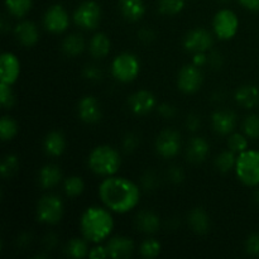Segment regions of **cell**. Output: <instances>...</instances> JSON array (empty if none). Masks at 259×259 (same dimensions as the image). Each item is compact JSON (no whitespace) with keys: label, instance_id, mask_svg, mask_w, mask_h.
I'll return each instance as SVG.
<instances>
[{"label":"cell","instance_id":"cell-1","mask_svg":"<svg viewBox=\"0 0 259 259\" xmlns=\"http://www.w3.org/2000/svg\"><path fill=\"white\" fill-rule=\"evenodd\" d=\"M99 197L109 210L125 214L138 205L141 189L128 179L109 176L99 186Z\"/></svg>","mask_w":259,"mask_h":259},{"label":"cell","instance_id":"cell-2","mask_svg":"<svg viewBox=\"0 0 259 259\" xmlns=\"http://www.w3.org/2000/svg\"><path fill=\"white\" fill-rule=\"evenodd\" d=\"M80 228L85 239L93 243H100L113 232L114 219L104 207L91 206L83 211Z\"/></svg>","mask_w":259,"mask_h":259},{"label":"cell","instance_id":"cell-3","mask_svg":"<svg viewBox=\"0 0 259 259\" xmlns=\"http://www.w3.org/2000/svg\"><path fill=\"white\" fill-rule=\"evenodd\" d=\"M88 164L94 174L104 177L114 176L121 166V157L113 147L99 146L89 154Z\"/></svg>","mask_w":259,"mask_h":259},{"label":"cell","instance_id":"cell-4","mask_svg":"<svg viewBox=\"0 0 259 259\" xmlns=\"http://www.w3.org/2000/svg\"><path fill=\"white\" fill-rule=\"evenodd\" d=\"M235 174L245 186H259V151L247 149L238 154Z\"/></svg>","mask_w":259,"mask_h":259},{"label":"cell","instance_id":"cell-5","mask_svg":"<svg viewBox=\"0 0 259 259\" xmlns=\"http://www.w3.org/2000/svg\"><path fill=\"white\" fill-rule=\"evenodd\" d=\"M139 71L141 62L134 53H120L111 62V73L120 82H132L139 75Z\"/></svg>","mask_w":259,"mask_h":259},{"label":"cell","instance_id":"cell-6","mask_svg":"<svg viewBox=\"0 0 259 259\" xmlns=\"http://www.w3.org/2000/svg\"><path fill=\"white\" fill-rule=\"evenodd\" d=\"M63 217V201L55 194L45 195L38 201L37 218L40 223L48 225L57 224Z\"/></svg>","mask_w":259,"mask_h":259},{"label":"cell","instance_id":"cell-7","mask_svg":"<svg viewBox=\"0 0 259 259\" xmlns=\"http://www.w3.org/2000/svg\"><path fill=\"white\" fill-rule=\"evenodd\" d=\"M101 20V8L94 0L83 2L77 7L73 13V22L80 28L86 30H93L98 28Z\"/></svg>","mask_w":259,"mask_h":259},{"label":"cell","instance_id":"cell-8","mask_svg":"<svg viewBox=\"0 0 259 259\" xmlns=\"http://www.w3.org/2000/svg\"><path fill=\"white\" fill-rule=\"evenodd\" d=\"M212 28L217 37L220 39L228 40L232 39L238 32L239 28V20H238L237 14L233 10L223 9L217 13L212 20Z\"/></svg>","mask_w":259,"mask_h":259},{"label":"cell","instance_id":"cell-9","mask_svg":"<svg viewBox=\"0 0 259 259\" xmlns=\"http://www.w3.org/2000/svg\"><path fill=\"white\" fill-rule=\"evenodd\" d=\"M182 147L181 136L175 129H164L156 139V151L163 158L169 159L180 153Z\"/></svg>","mask_w":259,"mask_h":259},{"label":"cell","instance_id":"cell-10","mask_svg":"<svg viewBox=\"0 0 259 259\" xmlns=\"http://www.w3.org/2000/svg\"><path fill=\"white\" fill-rule=\"evenodd\" d=\"M204 82V75L200 67L191 63L180 70L177 76V86L185 94H194L201 88Z\"/></svg>","mask_w":259,"mask_h":259},{"label":"cell","instance_id":"cell-11","mask_svg":"<svg viewBox=\"0 0 259 259\" xmlns=\"http://www.w3.org/2000/svg\"><path fill=\"white\" fill-rule=\"evenodd\" d=\"M43 24L48 32L53 34H61L65 32L70 25V17L62 5H52L45 13Z\"/></svg>","mask_w":259,"mask_h":259},{"label":"cell","instance_id":"cell-12","mask_svg":"<svg viewBox=\"0 0 259 259\" xmlns=\"http://www.w3.org/2000/svg\"><path fill=\"white\" fill-rule=\"evenodd\" d=\"M212 45H214L212 34L204 28L192 29L185 35L184 47L191 53L207 52L211 50Z\"/></svg>","mask_w":259,"mask_h":259},{"label":"cell","instance_id":"cell-13","mask_svg":"<svg viewBox=\"0 0 259 259\" xmlns=\"http://www.w3.org/2000/svg\"><path fill=\"white\" fill-rule=\"evenodd\" d=\"M129 109L134 115L143 116L151 113L154 108H157L156 98L148 90L136 91L133 95L129 96L128 100Z\"/></svg>","mask_w":259,"mask_h":259},{"label":"cell","instance_id":"cell-14","mask_svg":"<svg viewBox=\"0 0 259 259\" xmlns=\"http://www.w3.org/2000/svg\"><path fill=\"white\" fill-rule=\"evenodd\" d=\"M77 113L81 120L88 124L99 123L103 116L100 103L94 96H83L78 101Z\"/></svg>","mask_w":259,"mask_h":259},{"label":"cell","instance_id":"cell-15","mask_svg":"<svg viewBox=\"0 0 259 259\" xmlns=\"http://www.w3.org/2000/svg\"><path fill=\"white\" fill-rule=\"evenodd\" d=\"M211 124L218 134H222V136L232 134L237 126V115L232 110L220 109L212 113Z\"/></svg>","mask_w":259,"mask_h":259},{"label":"cell","instance_id":"cell-16","mask_svg":"<svg viewBox=\"0 0 259 259\" xmlns=\"http://www.w3.org/2000/svg\"><path fill=\"white\" fill-rule=\"evenodd\" d=\"M2 82L13 85L18 80L20 73V62L14 53L4 52L0 57Z\"/></svg>","mask_w":259,"mask_h":259},{"label":"cell","instance_id":"cell-17","mask_svg":"<svg viewBox=\"0 0 259 259\" xmlns=\"http://www.w3.org/2000/svg\"><path fill=\"white\" fill-rule=\"evenodd\" d=\"M14 35L20 45L32 47L39 39V30L35 23L30 20H23L14 27Z\"/></svg>","mask_w":259,"mask_h":259},{"label":"cell","instance_id":"cell-18","mask_svg":"<svg viewBox=\"0 0 259 259\" xmlns=\"http://www.w3.org/2000/svg\"><path fill=\"white\" fill-rule=\"evenodd\" d=\"M210 146L202 137H194L190 139L186 148V157L191 163H202L207 158Z\"/></svg>","mask_w":259,"mask_h":259},{"label":"cell","instance_id":"cell-19","mask_svg":"<svg viewBox=\"0 0 259 259\" xmlns=\"http://www.w3.org/2000/svg\"><path fill=\"white\" fill-rule=\"evenodd\" d=\"M106 249L111 258H128L133 254L134 243L128 237H114L108 242Z\"/></svg>","mask_w":259,"mask_h":259},{"label":"cell","instance_id":"cell-20","mask_svg":"<svg viewBox=\"0 0 259 259\" xmlns=\"http://www.w3.org/2000/svg\"><path fill=\"white\" fill-rule=\"evenodd\" d=\"M187 223L195 233L201 235L206 234L211 228V220H210L209 214L202 207L192 209L187 217Z\"/></svg>","mask_w":259,"mask_h":259},{"label":"cell","instance_id":"cell-21","mask_svg":"<svg viewBox=\"0 0 259 259\" xmlns=\"http://www.w3.org/2000/svg\"><path fill=\"white\" fill-rule=\"evenodd\" d=\"M161 218L151 210H143L136 218V225L138 230L146 234H154L161 229Z\"/></svg>","mask_w":259,"mask_h":259},{"label":"cell","instance_id":"cell-22","mask_svg":"<svg viewBox=\"0 0 259 259\" xmlns=\"http://www.w3.org/2000/svg\"><path fill=\"white\" fill-rule=\"evenodd\" d=\"M43 147L48 156L60 157L66 149V139L62 132L52 131L45 137Z\"/></svg>","mask_w":259,"mask_h":259},{"label":"cell","instance_id":"cell-23","mask_svg":"<svg viewBox=\"0 0 259 259\" xmlns=\"http://www.w3.org/2000/svg\"><path fill=\"white\" fill-rule=\"evenodd\" d=\"M235 101L245 109H253L259 103V89L255 85H243L235 91Z\"/></svg>","mask_w":259,"mask_h":259},{"label":"cell","instance_id":"cell-24","mask_svg":"<svg viewBox=\"0 0 259 259\" xmlns=\"http://www.w3.org/2000/svg\"><path fill=\"white\" fill-rule=\"evenodd\" d=\"M119 8L129 22H138L146 13V5L143 0H119Z\"/></svg>","mask_w":259,"mask_h":259},{"label":"cell","instance_id":"cell-25","mask_svg":"<svg viewBox=\"0 0 259 259\" xmlns=\"http://www.w3.org/2000/svg\"><path fill=\"white\" fill-rule=\"evenodd\" d=\"M111 50V42L105 33H96L89 42V52L94 58H104Z\"/></svg>","mask_w":259,"mask_h":259},{"label":"cell","instance_id":"cell-26","mask_svg":"<svg viewBox=\"0 0 259 259\" xmlns=\"http://www.w3.org/2000/svg\"><path fill=\"white\" fill-rule=\"evenodd\" d=\"M61 179H62V172H61L60 167L56 166V164L45 166L39 171V176H38L40 187L46 190L57 186L61 182Z\"/></svg>","mask_w":259,"mask_h":259},{"label":"cell","instance_id":"cell-27","mask_svg":"<svg viewBox=\"0 0 259 259\" xmlns=\"http://www.w3.org/2000/svg\"><path fill=\"white\" fill-rule=\"evenodd\" d=\"M86 47L85 39L78 33H72L68 34L67 37L63 39L62 42V51L65 55L70 56V57H76V56L81 55Z\"/></svg>","mask_w":259,"mask_h":259},{"label":"cell","instance_id":"cell-28","mask_svg":"<svg viewBox=\"0 0 259 259\" xmlns=\"http://www.w3.org/2000/svg\"><path fill=\"white\" fill-rule=\"evenodd\" d=\"M237 153H234L233 151H224L222 153H219L215 158V167H217L218 171L220 174H228V172L232 171L233 168H235V164H237V158L235 156Z\"/></svg>","mask_w":259,"mask_h":259},{"label":"cell","instance_id":"cell-29","mask_svg":"<svg viewBox=\"0 0 259 259\" xmlns=\"http://www.w3.org/2000/svg\"><path fill=\"white\" fill-rule=\"evenodd\" d=\"M33 0H5V7L10 15L15 18H23L32 9Z\"/></svg>","mask_w":259,"mask_h":259},{"label":"cell","instance_id":"cell-30","mask_svg":"<svg viewBox=\"0 0 259 259\" xmlns=\"http://www.w3.org/2000/svg\"><path fill=\"white\" fill-rule=\"evenodd\" d=\"M65 252L68 257L83 258L89 254L88 243L81 238H73L66 244Z\"/></svg>","mask_w":259,"mask_h":259},{"label":"cell","instance_id":"cell-31","mask_svg":"<svg viewBox=\"0 0 259 259\" xmlns=\"http://www.w3.org/2000/svg\"><path fill=\"white\" fill-rule=\"evenodd\" d=\"M85 190V182L80 176H70L63 182V191L68 197H77Z\"/></svg>","mask_w":259,"mask_h":259},{"label":"cell","instance_id":"cell-32","mask_svg":"<svg viewBox=\"0 0 259 259\" xmlns=\"http://www.w3.org/2000/svg\"><path fill=\"white\" fill-rule=\"evenodd\" d=\"M19 164L20 162L17 154H7V156L3 158L2 167H0L2 176L4 177V179H10V177H13L17 174L18 168H19Z\"/></svg>","mask_w":259,"mask_h":259},{"label":"cell","instance_id":"cell-33","mask_svg":"<svg viewBox=\"0 0 259 259\" xmlns=\"http://www.w3.org/2000/svg\"><path fill=\"white\" fill-rule=\"evenodd\" d=\"M18 133V124L10 116H3L0 120V137L4 142L12 141Z\"/></svg>","mask_w":259,"mask_h":259},{"label":"cell","instance_id":"cell-34","mask_svg":"<svg viewBox=\"0 0 259 259\" xmlns=\"http://www.w3.org/2000/svg\"><path fill=\"white\" fill-rule=\"evenodd\" d=\"M161 250H162L161 243H159L157 239H153V238H149V239H146L144 242H142L141 247H139V253H141L142 257L144 258L158 257Z\"/></svg>","mask_w":259,"mask_h":259},{"label":"cell","instance_id":"cell-35","mask_svg":"<svg viewBox=\"0 0 259 259\" xmlns=\"http://www.w3.org/2000/svg\"><path fill=\"white\" fill-rule=\"evenodd\" d=\"M185 8V0H159L158 10L164 15L179 14Z\"/></svg>","mask_w":259,"mask_h":259},{"label":"cell","instance_id":"cell-36","mask_svg":"<svg viewBox=\"0 0 259 259\" xmlns=\"http://www.w3.org/2000/svg\"><path fill=\"white\" fill-rule=\"evenodd\" d=\"M228 147L234 153H242L248 149L247 136L242 133H232L228 138Z\"/></svg>","mask_w":259,"mask_h":259},{"label":"cell","instance_id":"cell-37","mask_svg":"<svg viewBox=\"0 0 259 259\" xmlns=\"http://www.w3.org/2000/svg\"><path fill=\"white\" fill-rule=\"evenodd\" d=\"M243 132L248 138H259V115L250 114L243 121Z\"/></svg>","mask_w":259,"mask_h":259},{"label":"cell","instance_id":"cell-38","mask_svg":"<svg viewBox=\"0 0 259 259\" xmlns=\"http://www.w3.org/2000/svg\"><path fill=\"white\" fill-rule=\"evenodd\" d=\"M159 185V177L157 176L156 172L146 171L141 176V187L144 191H154Z\"/></svg>","mask_w":259,"mask_h":259},{"label":"cell","instance_id":"cell-39","mask_svg":"<svg viewBox=\"0 0 259 259\" xmlns=\"http://www.w3.org/2000/svg\"><path fill=\"white\" fill-rule=\"evenodd\" d=\"M0 103L4 109H12L15 103V96L12 90V85L2 82L0 83Z\"/></svg>","mask_w":259,"mask_h":259},{"label":"cell","instance_id":"cell-40","mask_svg":"<svg viewBox=\"0 0 259 259\" xmlns=\"http://www.w3.org/2000/svg\"><path fill=\"white\" fill-rule=\"evenodd\" d=\"M82 76L86 81H89V82L96 83V82H100V81L103 80L104 73H103V70H101L99 66L88 65L83 67Z\"/></svg>","mask_w":259,"mask_h":259},{"label":"cell","instance_id":"cell-41","mask_svg":"<svg viewBox=\"0 0 259 259\" xmlns=\"http://www.w3.org/2000/svg\"><path fill=\"white\" fill-rule=\"evenodd\" d=\"M141 143V139H139L138 134L133 133V132H129L125 136L123 137V141H121V146H123V151L126 153H132V152L136 151L139 147Z\"/></svg>","mask_w":259,"mask_h":259},{"label":"cell","instance_id":"cell-42","mask_svg":"<svg viewBox=\"0 0 259 259\" xmlns=\"http://www.w3.org/2000/svg\"><path fill=\"white\" fill-rule=\"evenodd\" d=\"M167 180L174 185H180L185 180V172L180 166H171L167 169Z\"/></svg>","mask_w":259,"mask_h":259},{"label":"cell","instance_id":"cell-43","mask_svg":"<svg viewBox=\"0 0 259 259\" xmlns=\"http://www.w3.org/2000/svg\"><path fill=\"white\" fill-rule=\"evenodd\" d=\"M245 250L250 255H259V233H253L247 238Z\"/></svg>","mask_w":259,"mask_h":259},{"label":"cell","instance_id":"cell-44","mask_svg":"<svg viewBox=\"0 0 259 259\" xmlns=\"http://www.w3.org/2000/svg\"><path fill=\"white\" fill-rule=\"evenodd\" d=\"M207 65L210 66L211 70H220L224 65V57L218 51H210V53L207 55Z\"/></svg>","mask_w":259,"mask_h":259},{"label":"cell","instance_id":"cell-45","mask_svg":"<svg viewBox=\"0 0 259 259\" xmlns=\"http://www.w3.org/2000/svg\"><path fill=\"white\" fill-rule=\"evenodd\" d=\"M157 111L159 115L164 119H174L176 116L177 110L172 104L169 103H162L157 106Z\"/></svg>","mask_w":259,"mask_h":259},{"label":"cell","instance_id":"cell-46","mask_svg":"<svg viewBox=\"0 0 259 259\" xmlns=\"http://www.w3.org/2000/svg\"><path fill=\"white\" fill-rule=\"evenodd\" d=\"M201 116L199 114H189L186 118V128L189 129L190 132H197L200 128H201Z\"/></svg>","mask_w":259,"mask_h":259},{"label":"cell","instance_id":"cell-47","mask_svg":"<svg viewBox=\"0 0 259 259\" xmlns=\"http://www.w3.org/2000/svg\"><path fill=\"white\" fill-rule=\"evenodd\" d=\"M138 39L143 43H152L156 39V32L152 28L144 27L138 30Z\"/></svg>","mask_w":259,"mask_h":259},{"label":"cell","instance_id":"cell-48","mask_svg":"<svg viewBox=\"0 0 259 259\" xmlns=\"http://www.w3.org/2000/svg\"><path fill=\"white\" fill-rule=\"evenodd\" d=\"M58 244V237L55 233L50 232L43 237V245H45L46 250H52L57 247Z\"/></svg>","mask_w":259,"mask_h":259},{"label":"cell","instance_id":"cell-49","mask_svg":"<svg viewBox=\"0 0 259 259\" xmlns=\"http://www.w3.org/2000/svg\"><path fill=\"white\" fill-rule=\"evenodd\" d=\"M89 257L93 259H104L109 257V253L106 247H95L89 252Z\"/></svg>","mask_w":259,"mask_h":259},{"label":"cell","instance_id":"cell-50","mask_svg":"<svg viewBox=\"0 0 259 259\" xmlns=\"http://www.w3.org/2000/svg\"><path fill=\"white\" fill-rule=\"evenodd\" d=\"M32 234H30V233H28V232H25V233H22V234L19 235V237H18V239H17V245L19 248H27L28 245L30 244V243H32Z\"/></svg>","mask_w":259,"mask_h":259},{"label":"cell","instance_id":"cell-51","mask_svg":"<svg viewBox=\"0 0 259 259\" xmlns=\"http://www.w3.org/2000/svg\"><path fill=\"white\" fill-rule=\"evenodd\" d=\"M192 63H194V65H196L197 67H202L204 65H207L206 52L194 53V60H192Z\"/></svg>","mask_w":259,"mask_h":259},{"label":"cell","instance_id":"cell-52","mask_svg":"<svg viewBox=\"0 0 259 259\" xmlns=\"http://www.w3.org/2000/svg\"><path fill=\"white\" fill-rule=\"evenodd\" d=\"M239 3L250 12H259V0H239Z\"/></svg>","mask_w":259,"mask_h":259},{"label":"cell","instance_id":"cell-53","mask_svg":"<svg viewBox=\"0 0 259 259\" xmlns=\"http://www.w3.org/2000/svg\"><path fill=\"white\" fill-rule=\"evenodd\" d=\"M224 100H225L224 91L218 90V91H214V93L211 94V101H214V103H223Z\"/></svg>","mask_w":259,"mask_h":259},{"label":"cell","instance_id":"cell-54","mask_svg":"<svg viewBox=\"0 0 259 259\" xmlns=\"http://www.w3.org/2000/svg\"><path fill=\"white\" fill-rule=\"evenodd\" d=\"M179 227L180 220L177 219V218H171V219H168V222H167V228H168L169 230H176Z\"/></svg>","mask_w":259,"mask_h":259},{"label":"cell","instance_id":"cell-55","mask_svg":"<svg viewBox=\"0 0 259 259\" xmlns=\"http://www.w3.org/2000/svg\"><path fill=\"white\" fill-rule=\"evenodd\" d=\"M0 28H2L3 33H7L8 30H10V22H8L5 17H3L2 23H0Z\"/></svg>","mask_w":259,"mask_h":259},{"label":"cell","instance_id":"cell-56","mask_svg":"<svg viewBox=\"0 0 259 259\" xmlns=\"http://www.w3.org/2000/svg\"><path fill=\"white\" fill-rule=\"evenodd\" d=\"M253 200H254V204L257 205V206H259V191L255 192L254 197H253Z\"/></svg>","mask_w":259,"mask_h":259},{"label":"cell","instance_id":"cell-57","mask_svg":"<svg viewBox=\"0 0 259 259\" xmlns=\"http://www.w3.org/2000/svg\"><path fill=\"white\" fill-rule=\"evenodd\" d=\"M220 2H223V3H228V2H230V0H220Z\"/></svg>","mask_w":259,"mask_h":259}]
</instances>
